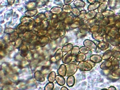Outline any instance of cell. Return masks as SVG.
<instances>
[{"label": "cell", "mask_w": 120, "mask_h": 90, "mask_svg": "<svg viewBox=\"0 0 120 90\" xmlns=\"http://www.w3.org/2000/svg\"><path fill=\"white\" fill-rule=\"evenodd\" d=\"M96 64L90 60H85L79 63L78 65V68L79 69L82 71H90L95 67Z\"/></svg>", "instance_id": "obj_1"}, {"label": "cell", "mask_w": 120, "mask_h": 90, "mask_svg": "<svg viewBox=\"0 0 120 90\" xmlns=\"http://www.w3.org/2000/svg\"><path fill=\"white\" fill-rule=\"evenodd\" d=\"M66 66L67 69L66 76H67L73 75L76 72L78 68V65L74 63H69Z\"/></svg>", "instance_id": "obj_2"}, {"label": "cell", "mask_w": 120, "mask_h": 90, "mask_svg": "<svg viewBox=\"0 0 120 90\" xmlns=\"http://www.w3.org/2000/svg\"><path fill=\"white\" fill-rule=\"evenodd\" d=\"M83 45L90 50L95 51L97 50V46L94 42L90 40L86 39L83 42Z\"/></svg>", "instance_id": "obj_3"}, {"label": "cell", "mask_w": 120, "mask_h": 90, "mask_svg": "<svg viewBox=\"0 0 120 90\" xmlns=\"http://www.w3.org/2000/svg\"><path fill=\"white\" fill-rule=\"evenodd\" d=\"M73 56L71 52H67L62 58V62L64 64H68L71 63L72 60Z\"/></svg>", "instance_id": "obj_4"}, {"label": "cell", "mask_w": 120, "mask_h": 90, "mask_svg": "<svg viewBox=\"0 0 120 90\" xmlns=\"http://www.w3.org/2000/svg\"><path fill=\"white\" fill-rule=\"evenodd\" d=\"M100 68L104 70H110L113 69L111 65V60L106 61L103 62L101 64Z\"/></svg>", "instance_id": "obj_5"}, {"label": "cell", "mask_w": 120, "mask_h": 90, "mask_svg": "<svg viewBox=\"0 0 120 90\" xmlns=\"http://www.w3.org/2000/svg\"><path fill=\"white\" fill-rule=\"evenodd\" d=\"M34 77L36 81L42 82L45 81V78L43 74L39 71H36L34 73Z\"/></svg>", "instance_id": "obj_6"}, {"label": "cell", "mask_w": 120, "mask_h": 90, "mask_svg": "<svg viewBox=\"0 0 120 90\" xmlns=\"http://www.w3.org/2000/svg\"><path fill=\"white\" fill-rule=\"evenodd\" d=\"M57 72L59 75L63 77L66 76L67 73L66 66L64 64H61L58 69Z\"/></svg>", "instance_id": "obj_7"}, {"label": "cell", "mask_w": 120, "mask_h": 90, "mask_svg": "<svg viewBox=\"0 0 120 90\" xmlns=\"http://www.w3.org/2000/svg\"><path fill=\"white\" fill-rule=\"evenodd\" d=\"M86 10L81 11L78 16L75 17V20L78 21H84L85 20L86 15Z\"/></svg>", "instance_id": "obj_8"}, {"label": "cell", "mask_w": 120, "mask_h": 90, "mask_svg": "<svg viewBox=\"0 0 120 90\" xmlns=\"http://www.w3.org/2000/svg\"><path fill=\"white\" fill-rule=\"evenodd\" d=\"M100 3L99 2L96 1V2L90 4L87 7V10L89 11H94L98 9L99 7Z\"/></svg>", "instance_id": "obj_9"}, {"label": "cell", "mask_w": 120, "mask_h": 90, "mask_svg": "<svg viewBox=\"0 0 120 90\" xmlns=\"http://www.w3.org/2000/svg\"><path fill=\"white\" fill-rule=\"evenodd\" d=\"M97 48L101 51H103L106 50L109 47V43L104 41L100 42L98 44Z\"/></svg>", "instance_id": "obj_10"}, {"label": "cell", "mask_w": 120, "mask_h": 90, "mask_svg": "<svg viewBox=\"0 0 120 90\" xmlns=\"http://www.w3.org/2000/svg\"><path fill=\"white\" fill-rule=\"evenodd\" d=\"M113 56V51L111 50H107L104 53L102 59L105 61L110 60Z\"/></svg>", "instance_id": "obj_11"}, {"label": "cell", "mask_w": 120, "mask_h": 90, "mask_svg": "<svg viewBox=\"0 0 120 90\" xmlns=\"http://www.w3.org/2000/svg\"><path fill=\"white\" fill-rule=\"evenodd\" d=\"M90 60L95 64H98L102 61V58L98 55H93L90 56Z\"/></svg>", "instance_id": "obj_12"}, {"label": "cell", "mask_w": 120, "mask_h": 90, "mask_svg": "<svg viewBox=\"0 0 120 90\" xmlns=\"http://www.w3.org/2000/svg\"><path fill=\"white\" fill-rule=\"evenodd\" d=\"M86 58V55L80 52L75 57V60L78 63H80L85 60Z\"/></svg>", "instance_id": "obj_13"}, {"label": "cell", "mask_w": 120, "mask_h": 90, "mask_svg": "<svg viewBox=\"0 0 120 90\" xmlns=\"http://www.w3.org/2000/svg\"><path fill=\"white\" fill-rule=\"evenodd\" d=\"M64 77L59 75H57L56 77V81L58 84L60 86H63L66 83V80Z\"/></svg>", "instance_id": "obj_14"}, {"label": "cell", "mask_w": 120, "mask_h": 90, "mask_svg": "<svg viewBox=\"0 0 120 90\" xmlns=\"http://www.w3.org/2000/svg\"><path fill=\"white\" fill-rule=\"evenodd\" d=\"M111 65L113 69L115 70L119 68L120 66V62L118 59L113 57L111 60Z\"/></svg>", "instance_id": "obj_15"}, {"label": "cell", "mask_w": 120, "mask_h": 90, "mask_svg": "<svg viewBox=\"0 0 120 90\" xmlns=\"http://www.w3.org/2000/svg\"><path fill=\"white\" fill-rule=\"evenodd\" d=\"M110 23L109 18L105 17L99 22V25L101 27L104 28L109 25Z\"/></svg>", "instance_id": "obj_16"}, {"label": "cell", "mask_w": 120, "mask_h": 90, "mask_svg": "<svg viewBox=\"0 0 120 90\" xmlns=\"http://www.w3.org/2000/svg\"><path fill=\"white\" fill-rule=\"evenodd\" d=\"M63 51L62 49H59L56 51L55 53L54 57L55 60L57 61H59L60 60L63 58Z\"/></svg>", "instance_id": "obj_17"}, {"label": "cell", "mask_w": 120, "mask_h": 90, "mask_svg": "<svg viewBox=\"0 0 120 90\" xmlns=\"http://www.w3.org/2000/svg\"><path fill=\"white\" fill-rule=\"evenodd\" d=\"M49 38L47 37H41L38 40V44L41 46H44L46 45L49 43Z\"/></svg>", "instance_id": "obj_18"}, {"label": "cell", "mask_w": 120, "mask_h": 90, "mask_svg": "<svg viewBox=\"0 0 120 90\" xmlns=\"http://www.w3.org/2000/svg\"><path fill=\"white\" fill-rule=\"evenodd\" d=\"M90 27L86 24H84L79 27V31L82 34H86L90 31Z\"/></svg>", "instance_id": "obj_19"}, {"label": "cell", "mask_w": 120, "mask_h": 90, "mask_svg": "<svg viewBox=\"0 0 120 90\" xmlns=\"http://www.w3.org/2000/svg\"><path fill=\"white\" fill-rule=\"evenodd\" d=\"M113 57L118 59L120 58V46H116L113 49Z\"/></svg>", "instance_id": "obj_20"}, {"label": "cell", "mask_w": 120, "mask_h": 90, "mask_svg": "<svg viewBox=\"0 0 120 90\" xmlns=\"http://www.w3.org/2000/svg\"><path fill=\"white\" fill-rule=\"evenodd\" d=\"M97 13L94 11H89L86 15L85 20H87L95 18Z\"/></svg>", "instance_id": "obj_21"}, {"label": "cell", "mask_w": 120, "mask_h": 90, "mask_svg": "<svg viewBox=\"0 0 120 90\" xmlns=\"http://www.w3.org/2000/svg\"><path fill=\"white\" fill-rule=\"evenodd\" d=\"M75 83V79L73 75L69 76L67 78V84L68 86L72 87Z\"/></svg>", "instance_id": "obj_22"}, {"label": "cell", "mask_w": 120, "mask_h": 90, "mask_svg": "<svg viewBox=\"0 0 120 90\" xmlns=\"http://www.w3.org/2000/svg\"><path fill=\"white\" fill-rule=\"evenodd\" d=\"M73 47V45L72 44L68 43L62 47V50L63 52L67 53L71 51Z\"/></svg>", "instance_id": "obj_23"}, {"label": "cell", "mask_w": 120, "mask_h": 90, "mask_svg": "<svg viewBox=\"0 0 120 90\" xmlns=\"http://www.w3.org/2000/svg\"><path fill=\"white\" fill-rule=\"evenodd\" d=\"M19 52L21 56L25 57L28 53V49L26 46L23 45L20 48Z\"/></svg>", "instance_id": "obj_24"}, {"label": "cell", "mask_w": 120, "mask_h": 90, "mask_svg": "<svg viewBox=\"0 0 120 90\" xmlns=\"http://www.w3.org/2000/svg\"><path fill=\"white\" fill-rule=\"evenodd\" d=\"M74 4L75 7L80 8H84L86 5L85 2L82 0H76L74 2Z\"/></svg>", "instance_id": "obj_25"}, {"label": "cell", "mask_w": 120, "mask_h": 90, "mask_svg": "<svg viewBox=\"0 0 120 90\" xmlns=\"http://www.w3.org/2000/svg\"><path fill=\"white\" fill-rule=\"evenodd\" d=\"M80 48L78 46H75L72 49L71 53L73 57H75L80 52Z\"/></svg>", "instance_id": "obj_26"}, {"label": "cell", "mask_w": 120, "mask_h": 90, "mask_svg": "<svg viewBox=\"0 0 120 90\" xmlns=\"http://www.w3.org/2000/svg\"><path fill=\"white\" fill-rule=\"evenodd\" d=\"M56 74L54 71L51 72L48 76V81L49 82H53L55 80Z\"/></svg>", "instance_id": "obj_27"}, {"label": "cell", "mask_w": 120, "mask_h": 90, "mask_svg": "<svg viewBox=\"0 0 120 90\" xmlns=\"http://www.w3.org/2000/svg\"><path fill=\"white\" fill-rule=\"evenodd\" d=\"M100 28V27L99 26V25L95 24L90 27V32L92 34L98 33Z\"/></svg>", "instance_id": "obj_28"}, {"label": "cell", "mask_w": 120, "mask_h": 90, "mask_svg": "<svg viewBox=\"0 0 120 90\" xmlns=\"http://www.w3.org/2000/svg\"><path fill=\"white\" fill-rule=\"evenodd\" d=\"M97 22V20L95 18L93 19L86 20L85 21V24H86L87 25L90 27L96 24Z\"/></svg>", "instance_id": "obj_29"}, {"label": "cell", "mask_w": 120, "mask_h": 90, "mask_svg": "<svg viewBox=\"0 0 120 90\" xmlns=\"http://www.w3.org/2000/svg\"><path fill=\"white\" fill-rule=\"evenodd\" d=\"M92 36L94 39L97 41L101 42L104 41V37L100 36L98 33L92 34Z\"/></svg>", "instance_id": "obj_30"}, {"label": "cell", "mask_w": 120, "mask_h": 90, "mask_svg": "<svg viewBox=\"0 0 120 90\" xmlns=\"http://www.w3.org/2000/svg\"><path fill=\"white\" fill-rule=\"evenodd\" d=\"M102 13L105 17L108 18L113 16L114 15L113 12L109 10H106L105 11H104Z\"/></svg>", "instance_id": "obj_31"}, {"label": "cell", "mask_w": 120, "mask_h": 90, "mask_svg": "<svg viewBox=\"0 0 120 90\" xmlns=\"http://www.w3.org/2000/svg\"><path fill=\"white\" fill-rule=\"evenodd\" d=\"M108 8V5L105 4H101L100 5L99 7L98 8V12L102 13L106 10Z\"/></svg>", "instance_id": "obj_32"}, {"label": "cell", "mask_w": 120, "mask_h": 90, "mask_svg": "<svg viewBox=\"0 0 120 90\" xmlns=\"http://www.w3.org/2000/svg\"><path fill=\"white\" fill-rule=\"evenodd\" d=\"M90 51V50L89 48L84 46L80 48V52L83 54H88Z\"/></svg>", "instance_id": "obj_33"}, {"label": "cell", "mask_w": 120, "mask_h": 90, "mask_svg": "<svg viewBox=\"0 0 120 90\" xmlns=\"http://www.w3.org/2000/svg\"><path fill=\"white\" fill-rule=\"evenodd\" d=\"M110 43H111L112 45L115 46L120 45V42L116 38H112Z\"/></svg>", "instance_id": "obj_34"}, {"label": "cell", "mask_w": 120, "mask_h": 90, "mask_svg": "<svg viewBox=\"0 0 120 90\" xmlns=\"http://www.w3.org/2000/svg\"><path fill=\"white\" fill-rule=\"evenodd\" d=\"M111 75L112 76L115 78H119L120 77V68L114 70L112 72Z\"/></svg>", "instance_id": "obj_35"}, {"label": "cell", "mask_w": 120, "mask_h": 90, "mask_svg": "<svg viewBox=\"0 0 120 90\" xmlns=\"http://www.w3.org/2000/svg\"><path fill=\"white\" fill-rule=\"evenodd\" d=\"M54 83L52 82H49L45 86V90H53L54 87Z\"/></svg>", "instance_id": "obj_36"}, {"label": "cell", "mask_w": 120, "mask_h": 90, "mask_svg": "<svg viewBox=\"0 0 120 90\" xmlns=\"http://www.w3.org/2000/svg\"><path fill=\"white\" fill-rule=\"evenodd\" d=\"M105 17L102 13L98 12L97 13L95 18L97 20V22H99L100 21L102 20Z\"/></svg>", "instance_id": "obj_37"}, {"label": "cell", "mask_w": 120, "mask_h": 90, "mask_svg": "<svg viewBox=\"0 0 120 90\" xmlns=\"http://www.w3.org/2000/svg\"><path fill=\"white\" fill-rule=\"evenodd\" d=\"M80 10L77 7L73 8L72 9V14L75 16V17L78 16L80 13Z\"/></svg>", "instance_id": "obj_38"}, {"label": "cell", "mask_w": 120, "mask_h": 90, "mask_svg": "<svg viewBox=\"0 0 120 90\" xmlns=\"http://www.w3.org/2000/svg\"><path fill=\"white\" fill-rule=\"evenodd\" d=\"M22 39L20 38H18L17 39L15 43V46L17 48H19L21 46V45L22 44Z\"/></svg>", "instance_id": "obj_39"}, {"label": "cell", "mask_w": 120, "mask_h": 90, "mask_svg": "<svg viewBox=\"0 0 120 90\" xmlns=\"http://www.w3.org/2000/svg\"><path fill=\"white\" fill-rule=\"evenodd\" d=\"M65 7H66L65 9V11H67L68 13H70L72 11V8L71 5H66Z\"/></svg>", "instance_id": "obj_40"}, {"label": "cell", "mask_w": 120, "mask_h": 90, "mask_svg": "<svg viewBox=\"0 0 120 90\" xmlns=\"http://www.w3.org/2000/svg\"><path fill=\"white\" fill-rule=\"evenodd\" d=\"M74 0H64V3L67 5H69Z\"/></svg>", "instance_id": "obj_41"}, {"label": "cell", "mask_w": 120, "mask_h": 90, "mask_svg": "<svg viewBox=\"0 0 120 90\" xmlns=\"http://www.w3.org/2000/svg\"><path fill=\"white\" fill-rule=\"evenodd\" d=\"M115 38L119 41L120 43V34H118L117 35Z\"/></svg>", "instance_id": "obj_42"}, {"label": "cell", "mask_w": 120, "mask_h": 90, "mask_svg": "<svg viewBox=\"0 0 120 90\" xmlns=\"http://www.w3.org/2000/svg\"><path fill=\"white\" fill-rule=\"evenodd\" d=\"M97 1L101 4H105V0H97Z\"/></svg>", "instance_id": "obj_43"}, {"label": "cell", "mask_w": 120, "mask_h": 90, "mask_svg": "<svg viewBox=\"0 0 120 90\" xmlns=\"http://www.w3.org/2000/svg\"><path fill=\"white\" fill-rule=\"evenodd\" d=\"M96 0H87V2L90 4L96 2Z\"/></svg>", "instance_id": "obj_44"}, {"label": "cell", "mask_w": 120, "mask_h": 90, "mask_svg": "<svg viewBox=\"0 0 120 90\" xmlns=\"http://www.w3.org/2000/svg\"><path fill=\"white\" fill-rule=\"evenodd\" d=\"M109 89V90H116V89L114 86H111Z\"/></svg>", "instance_id": "obj_45"}, {"label": "cell", "mask_w": 120, "mask_h": 90, "mask_svg": "<svg viewBox=\"0 0 120 90\" xmlns=\"http://www.w3.org/2000/svg\"><path fill=\"white\" fill-rule=\"evenodd\" d=\"M61 90H68V89L67 88V87L65 86H63L61 88Z\"/></svg>", "instance_id": "obj_46"}, {"label": "cell", "mask_w": 120, "mask_h": 90, "mask_svg": "<svg viewBox=\"0 0 120 90\" xmlns=\"http://www.w3.org/2000/svg\"><path fill=\"white\" fill-rule=\"evenodd\" d=\"M101 90H107V89H101Z\"/></svg>", "instance_id": "obj_47"}]
</instances>
